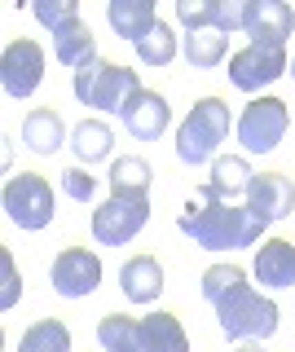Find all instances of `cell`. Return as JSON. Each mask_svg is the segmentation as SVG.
Returning <instances> with one entry per match:
<instances>
[{
    "mask_svg": "<svg viewBox=\"0 0 295 352\" xmlns=\"http://www.w3.org/2000/svg\"><path fill=\"white\" fill-rule=\"evenodd\" d=\"M18 352H71V330L62 322H36L23 330V339H18Z\"/></svg>",
    "mask_w": 295,
    "mask_h": 352,
    "instance_id": "cell-24",
    "label": "cell"
},
{
    "mask_svg": "<svg viewBox=\"0 0 295 352\" xmlns=\"http://www.w3.org/2000/svg\"><path fill=\"white\" fill-rule=\"evenodd\" d=\"M185 58H190V66H199V71H212V66L225 62L229 53V36H221V31H185Z\"/></svg>",
    "mask_w": 295,
    "mask_h": 352,
    "instance_id": "cell-23",
    "label": "cell"
},
{
    "mask_svg": "<svg viewBox=\"0 0 295 352\" xmlns=\"http://www.w3.org/2000/svg\"><path fill=\"white\" fill-rule=\"evenodd\" d=\"M287 128H291V115H287V102H282V97H256V102H247V110L238 115V141H243V150H251V154L278 150V141L287 137Z\"/></svg>",
    "mask_w": 295,
    "mask_h": 352,
    "instance_id": "cell-7",
    "label": "cell"
},
{
    "mask_svg": "<svg viewBox=\"0 0 295 352\" xmlns=\"http://www.w3.org/2000/svg\"><path fill=\"white\" fill-rule=\"evenodd\" d=\"M295 207V185L291 176L282 172H256L247 190V212L260 220V225H273V220H287Z\"/></svg>",
    "mask_w": 295,
    "mask_h": 352,
    "instance_id": "cell-11",
    "label": "cell"
},
{
    "mask_svg": "<svg viewBox=\"0 0 295 352\" xmlns=\"http://www.w3.org/2000/svg\"><path fill=\"white\" fill-rule=\"evenodd\" d=\"M102 286V260L89 247H67L53 256V291L67 300H84Z\"/></svg>",
    "mask_w": 295,
    "mask_h": 352,
    "instance_id": "cell-9",
    "label": "cell"
},
{
    "mask_svg": "<svg viewBox=\"0 0 295 352\" xmlns=\"http://www.w3.org/2000/svg\"><path fill=\"white\" fill-rule=\"evenodd\" d=\"M45 80V49L36 40H14L5 44V58H0V84L14 102L31 97Z\"/></svg>",
    "mask_w": 295,
    "mask_h": 352,
    "instance_id": "cell-8",
    "label": "cell"
},
{
    "mask_svg": "<svg viewBox=\"0 0 295 352\" xmlns=\"http://www.w3.org/2000/svg\"><path fill=\"white\" fill-rule=\"evenodd\" d=\"M106 18H111V27H115L119 40H133V44H141L150 31L159 27V14H155L150 0H111Z\"/></svg>",
    "mask_w": 295,
    "mask_h": 352,
    "instance_id": "cell-16",
    "label": "cell"
},
{
    "mask_svg": "<svg viewBox=\"0 0 295 352\" xmlns=\"http://www.w3.org/2000/svg\"><path fill=\"white\" fill-rule=\"evenodd\" d=\"M238 352H265V348H256V344H247V348H238Z\"/></svg>",
    "mask_w": 295,
    "mask_h": 352,
    "instance_id": "cell-31",
    "label": "cell"
},
{
    "mask_svg": "<svg viewBox=\"0 0 295 352\" xmlns=\"http://www.w3.org/2000/svg\"><path fill=\"white\" fill-rule=\"evenodd\" d=\"M111 146H115V137L102 119H84V124L71 128V150H75L80 163H102L106 154H111Z\"/></svg>",
    "mask_w": 295,
    "mask_h": 352,
    "instance_id": "cell-22",
    "label": "cell"
},
{
    "mask_svg": "<svg viewBox=\"0 0 295 352\" xmlns=\"http://www.w3.org/2000/svg\"><path fill=\"white\" fill-rule=\"evenodd\" d=\"M141 93V75L128 71V66H115V62H102L93 58L89 66L75 71V97L84 106H97V110H111V115H124V106Z\"/></svg>",
    "mask_w": 295,
    "mask_h": 352,
    "instance_id": "cell-4",
    "label": "cell"
},
{
    "mask_svg": "<svg viewBox=\"0 0 295 352\" xmlns=\"http://www.w3.org/2000/svg\"><path fill=\"white\" fill-rule=\"evenodd\" d=\"M150 220V194H111L93 212V238L102 247H124L133 242Z\"/></svg>",
    "mask_w": 295,
    "mask_h": 352,
    "instance_id": "cell-5",
    "label": "cell"
},
{
    "mask_svg": "<svg viewBox=\"0 0 295 352\" xmlns=\"http://www.w3.org/2000/svg\"><path fill=\"white\" fill-rule=\"evenodd\" d=\"M287 71V53L282 49H265V44H247L229 58V84L243 93H260L265 84H273Z\"/></svg>",
    "mask_w": 295,
    "mask_h": 352,
    "instance_id": "cell-10",
    "label": "cell"
},
{
    "mask_svg": "<svg viewBox=\"0 0 295 352\" xmlns=\"http://www.w3.org/2000/svg\"><path fill=\"white\" fill-rule=\"evenodd\" d=\"M119 291H124V300H133V304L159 300V291H163V269H159V260H155V256H133V260H124V269H119Z\"/></svg>",
    "mask_w": 295,
    "mask_h": 352,
    "instance_id": "cell-15",
    "label": "cell"
},
{
    "mask_svg": "<svg viewBox=\"0 0 295 352\" xmlns=\"http://www.w3.org/2000/svg\"><path fill=\"white\" fill-rule=\"evenodd\" d=\"M0 278H5V295H0V308H14V304H18V295H23V278H18L14 256H9V251H0Z\"/></svg>",
    "mask_w": 295,
    "mask_h": 352,
    "instance_id": "cell-30",
    "label": "cell"
},
{
    "mask_svg": "<svg viewBox=\"0 0 295 352\" xmlns=\"http://www.w3.org/2000/svg\"><path fill=\"white\" fill-rule=\"evenodd\" d=\"M256 278L269 291L295 286V247L287 238H265V247H256Z\"/></svg>",
    "mask_w": 295,
    "mask_h": 352,
    "instance_id": "cell-14",
    "label": "cell"
},
{
    "mask_svg": "<svg viewBox=\"0 0 295 352\" xmlns=\"http://www.w3.org/2000/svg\"><path fill=\"white\" fill-rule=\"evenodd\" d=\"M177 18L185 31H221L225 0H177Z\"/></svg>",
    "mask_w": 295,
    "mask_h": 352,
    "instance_id": "cell-26",
    "label": "cell"
},
{
    "mask_svg": "<svg viewBox=\"0 0 295 352\" xmlns=\"http://www.w3.org/2000/svg\"><path fill=\"white\" fill-rule=\"evenodd\" d=\"M291 80H295V58H291Z\"/></svg>",
    "mask_w": 295,
    "mask_h": 352,
    "instance_id": "cell-32",
    "label": "cell"
},
{
    "mask_svg": "<svg viewBox=\"0 0 295 352\" xmlns=\"http://www.w3.org/2000/svg\"><path fill=\"white\" fill-rule=\"evenodd\" d=\"M251 176H256V172L247 168V159H234V154H229V159H216L212 163V176H207L203 190L212 194V198H221V203H229L234 194H247L251 190Z\"/></svg>",
    "mask_w": 295,
    "mask_h": 352,
    "instance_id": "cell-19",
    "label": "cell"
},
{
    "mask_svg": "<svg viewBox=\"0 0 295 352\" xmlns=\"http://www.w3.org/2000/svg\"><path fill=\"white\" fill-rule=\"evenodd\" d=\"M203 300L216 308L225 339H269L278 330V304L265 300L234 264H212L203 273Z\"/></svg>",
    "mask_w": 295,
    "mask_h": 352,
    "instance_id": "cell-1",
    "label": "cell"
},
{
    "mask_svg": "<svg viewBox=\"0 0 295 352\" xmlns=\"http://www.w3.org/2000/svg\"><path fill=\"white\" fill-rule=\"evenodd\" d=\"M23 141H27V150H36V154H53L71 137H67V128H62L58 110H31L23 119Z\"/></svg>",
    "mask_w": 295,
    "mask_h": 352,
    "instance_id": "cell-20",
    "label": "cell"
},
{
    "mask_svg": "<svg viewBox=\"0 0 295 352\" xmlns=\"http://www.w3.org/2000/svg\"><path fill=\"white\" fill-rule=\"evenodd\" d=\"M172 124V106L163 93H150V88H141L133 102L124 106V128L133 132L137 141H159L163 132Z\"/></svg>",
    "mask_w": 295,
    "mask_h": 352,
    "instance_id": "cell-13",
    "label": "cell"
},
{
    "mask_svg": "<svg viewBox=\"0 0 295 352\" xmlns=\"http://www.w3.org/2000/svg\"><path fill=\"white\" fill-rule=\"evenodd\" d=\"M111 194H150V163L137 154H124L111 168Z\"/></svg>",
    "mask_w": 295,
    "mask_h": 352,
    "instance_id": "cell-25",
    "label": "cell"
},
{
    "mask_svg": "<svg viewBox=\"0 0 295 352\" xmlns=\"http://www.w3.org/2000/svg\"><path fill=\"white\" fill-rule=\"evenodd\" d=\"M31 14L40 18V27L58 31V27H67V22L80 18V5H75V0H36V9H31Z\"/></svg>",
    "mask_w": 295,
    "mask_h": 352,
    "instance_id": "cell-28",
    "label": "cell"
},
{
    "mask_svg": "<svg viewBox=\"0 0 295 352\" xmlns=\"http://www.w3.org/2000/svg\"><path fill=\"white\" fill-rule=\"evenodd\" d=\"M181 234L194 238L203 251H243V247H256L265 225L247 212V207H234V203H221L207 190H199L185 203L181 212Z\"/></svg>",
    "mask_w": 295,
    "mask_h": 352,
    "instance_id": "cell-2",
    "label": "cell"
},
{
    "mask_svg": "<svg viewBox=\"0 0 295 352\" xmlns=\"http://www.w3.org/2000/svg\"><path fill=\"white\" fill-rule=\"evenodd\" d=\"M62 190H67V198H75V203H89L97 194V176H89L84 168H67L62 172Z\"/></svg>",
    "mask_w": 295,
    "mask_h": 352,
    "instance_id": "cell-29",
    "label": "cell"
},
{
    "mask_svg": "<svg viewBox=\"0 0 295 352\" xmlns=\"http://www.w3.org/2000/svg\"><path fill=\"white\" fill-rule=\"evenodd\" d=\"M97 344L106 352H141V317L106 313L97 322Z\"/></svg>",
    "mask_w": 295,
    "mask_h": 352,
    "instance_id": "cell-21",
    "label": "cell"
},
{
    "mask_svg": "<svg viewBox=\"0 0 295 352\" xmlns=\"http://www.w3.org/2000/svg\"><path fill=\"white\" fill-rule=\"evenodd\" d=\"M141 352H190V339L172 313H150L141 317Z\"/></svg>",
    "mask_w": 295,
    "mask_h": 352,
    "instance_id": "cell-18",
    "label": "cell"
},
{
    "mask_svg": "<svg viewBox=\"0 0 295 352\" xmlns=\"http://www.w3.org/2000/svg\"><path fill=\"white\" fill-rule=\"evenodd\" d=\"M133 49H137V58L146 62V66H168L172 58H177V36H172L168 22H159V27L150 31L141 44H133Z\"/></svg>",
    "mask_w": 295,
    "mask_h": 352,
    "instance_id": "cell-27",
    "label": "cell"
},
{
    "mask_svg": "<svg viewBox=\"0 0 295 352\" xmlns=\"http://www.w3.org/2000/svg\"><path fill=\"white\" fill-rule=\"evenodd\" d=\"M247 36L251 44H265V49H282L295 31V9L282 0H247Z\"/></svg>",
    "mask_w": 295,
    "mask_h": 352,
    "instance_id": "cell-12",
    "label": "cell"
},
{
    "mask_svg": "<svg viewBox=\"0 0 295 352\" xmlns=\"http://www.w3.org/2000/svg\"><path fill=\"white\" fill-rule=\"evenodd\" d=\"M225 137H229V106L221 102V97H203V102H194V110L185 115V124L177 128L181 163H190V168L212 163Z\"/></svg>",
    "mask_w": 295,
    "mask_h": 352,
    "instance_id": "cell-3",
    "label": "cell"
},
{
    "mask_svg": "<svg viewBox=\"0 0 295 352\" xmlns=\"http://www.w3.org/2000/svg\"><path fill=\"white\" fill-rule=\"evenodd\" d=\"M58 203H53V185L36 172H18L5 181V216L18 229H45Z\"/></svg>",
    "mask_w": 295,
    "mask_h": 352,
    "instance_id": "cell-6",
    "label": "cell"
},
{
    "mask_svg": "<svg viewBox=\"0 0 295 352\" xmlns=\"http://www.w3.org/2000/svg\"><path fill=\"white\" fill-rule=\"evenodd\" d=\"M53 58H58L62 66H89L97 58V40H93V31H89V22L84 18H75L67 22V27H58L53 31Z\"/></svg>",
    "mask_w": 295,
    "mask_h": 352,
    "instance_id": "cell-17",
    "label": "cell"
}]
</instances>
